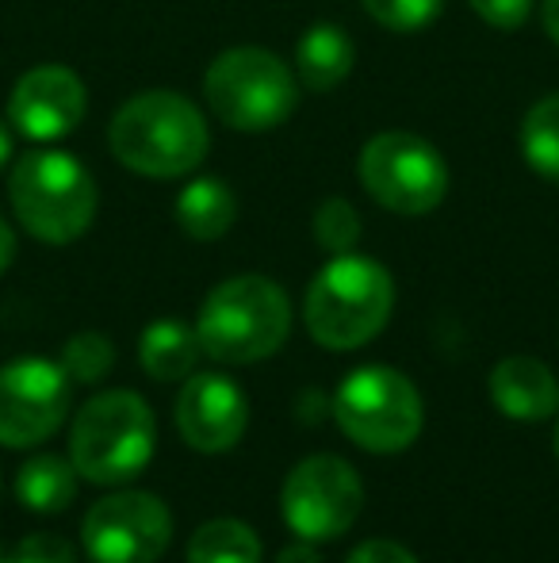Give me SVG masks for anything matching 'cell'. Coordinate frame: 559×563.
I'll return each mask as SVG.
<instances>
[{"instance_id":"6da1fadb","label":"cell","mask_w":559,"mask_h":563,"mask_svg":"<svg viewBox=\"0 0 559 563\" xmlns=\"http://www.w3.org/2000/svg\"><path fill=\"white\" fill-rule=\"evenodd\" d=\"M115 162L149 180H177L200 169L211 150L208 119L188 97L149 89L131 97L108 126Z\"/></svg>"},{"instance_id":"7a4b0ae2","label":"cell","mask_w":559,"mask_h":563,"mask_svg":"<svg viewBox=\"0 0 559 563\" xmlns=\"http://www.w3.org/2000/svg\"><path fill=\"white\" fill-rule=\"evenodd\" d=\"M8 200L31 238L46 245H69L97 219L100 188L74 154L31 150L12 165Z\"/></svg>"},{"instance_id":"3957f363","label":"cell","mask_w":559,"mask_h":563,"mask_svg":"<svg viewBox=\"0 0 559 563\" xmlns=\"http://www.w3.org/2000/svg\"><path fill=\"white\" fill-rule=\"evenodd\" d=\"M395 280L372 257L342 253L311 280L303 299L306 330L326 349L368 345L391 319Z\"/></svg>"},{"instance_id":"277c9868","label":"cell","mask_w":559,"mask_h":563,"mask_svg":"<svg viewBox=\"0 0 559 563\" xmlns=\"http://www.w3.org/2000/svg\"><path fill=\"white\" fill-rule=\"evenodd\" d=\"M291 303L269 276H231L203 299L195 338L219 364H254L288 341Z\"/></svg>"},{"instance_id":"5b68a950","label":"cell","mask_w":559,"mask_h":563,"mask_svg":"<svg viewBox=\"0 0 559 563\" xmlns=\"http://www.w3.org/2000/svg\"><path fill=\"white\" fill-rule=\"evenodd\" d=\"M203 97L223 126L238 134H265L295 112L299 77L265 46H234L208 66Z\"/></svg>"},{"instance_id":"8992f818","label":"cell","mask_w":559,"mask_h":563,"mask_svg":"<svg viewBox=\"0 0 559 563\" xmlns=\"http://www.w3.org/2000/svg\"><path fill=\"white\" fill-rule=\"evenodd\" d=\"M154 410L135 391H104L81 407L69 430V460L77 475L100 487L135 479L154 456Z\"/></svg>"},{"instance_id":"52a82bcc","label":"cell","mask_w":559,"mask_h":563,"mask_svg":"<svg viewBox=\"0 0 559 563\" xmlns=\"http://www.w3.org/2000/svg\"><path fill=\"white\" fill-rule=\"evenodd\" d=\"M342 433L365 452H403L422 433V395L403 372L368 364L342 379L334 399Z\"/></svg>"},{"instance_id":"ba28073f","label":"cell","mask_w":559,"mask_h":563,"mask_svg":"<svg viewBox=\"0 0 559 563\" xmlns=\"http://www.w3.org/2000/svg\"><path fill=\"white\" fill-rule=\"evenodd\" d=\"M360 188L395 216H429L448 192V165L433 142L414 131H383L360 146Z\"/></svg>"},{"instance_id":"9c48e42d","label":"cell","mask_w":559,"mask_h":563,"mask_svg":"<svg viewBox=\"0 0 559 563\" xmlns=\"http://www.w3.org/2000/svg\"><path fill=\"white\" fill-rule=\"evenodd\" d=\"M283 521L303 541H334L349 533L365 510V483L342 456H311L295 464L280 490Z\"/></svg>"},{"instance_id":"30bf717a","label":"cell","mask_w":559,"mask_h":563,"mask_svg":"<svg viewBox=\"0 0 559 563\" xmlns=\"http://www.w3.org/2000/svg\"><path fill=\"white\" fill-rule=\"evenodd\" d=\"M81 541L92 563H154L172 541V514L157 495L120 490L92 506Z\"/></svg>"},{"instance_id":"8fae6325","label":"cell","mask_w":559,"mask_h":563,"mask_svg":"<svg viewBox=\"0 0 559 563\" xmlns=\"http://www.w3.org/2000/svg\"><path fill=\"white\" fill-rule=\"evenodd\" d=\"M69 415V376L62 364L23 356L0 368V445L31 449L62 430Z\"/></svg>"},{"instance_id":"7c38bea8","label":"cell","mask_w":559,"mask_h":563,"mask_svg":"<svg viewBox=\"0 0 559 563\" xmlns=\"http://www.w3.org/2000/svg\"><path fill=\"white\" fill-rule=\"evenodd\" d=\"M89 112L85 81L69 66L46 62L15 81L8 97V123L27 142H58L81 126Z\"/></svg>"},{"instance_id":"4fadbf2b","label":"cell","mask_w":559,"mask_h":563,"mask_svg":"<svg viewBox=\"0 0 559 563\" xmlns=\"http://www.w3.org/2000/svg\"><path fill=\"white\" fill-rule=\"evenodd\" d=\"M249 426V402L231 376L203 372L177 399V430L195 452H231Z\"/></svg>"},{"instance_id":"5bb4252c","label":"cell","mask_w":559,"mask_h":563,"mask_svg":"<svg viewBox=\"0 0 559 563\" xmlns=\"http://www.w3.org/2000/svg\"><path fill=\"white\" fill-rule=\"evenodd\" d=\"M491 402L514 422H545L559 407V379L537 356H506L491 372Z\"/></svg>"},{"instance_id":"9a60e30c","label":"cell","mask_w":559,"mask_h":563,"mask_svg":"<svg viewBox=\"0 0 559 563\" xmlns=\"http://www.w3.org/2000/svg\"><path fill=\"white\" fill-rule=\"evenodd\" d=\"M353 66H357V46H353L345 27H337V23H314V27L303 31V38L295 46L299 89L326 97L337 85L349 81Z\"/></svg>"},{"instance_id":"2e32d148","label":"cell","mask_w":559,"mask_h":563,"mask_svg":"<svg viewBox=\"0 0 559 563\" xmlns=\"http://www.w3.org/2000/svg\"><path fill=\"white\" fill-rule=\"evenodd\" d=\"M238 219V200L231 185L219 177L188 180L177 196V223L195 242H219Z\"/></svg>"},{"instance_id":"e0dca14e","label":"cell","mask_w":559,"mask_h":563,"mask_svg":"<svg viewBox=\"0 0 559 563\" xmlns=\"http://www.w3.org/2000/svg\"><path fill=\"white\" fill-rule=\"evenodd\" d=\"M200 338L192 327L177 319H157L146 327V334L138 341V361L146 368L149 379H161V384H180V379L192 376L195 361H200Z\"/></svg>"},{"instance_id":"ac0fdd59","label":"cell","mask_w":559,"mask_h":563,"mask_svg":"<svg viewBox=\"0 0 559 563\" xmlns=\"http://www.w3.org/2000/svg\"><path fill=\"white\" fill-rule=\"evenodd\" d=\"M77 467L74 460L54 456V452H38L15 475V495L27 510L35 514H62L77 498Z\"/></svg>"},{"instance_id":"d6986e66","label":"cell","mask_w":559,"mask_h":563,"mask_svg":"<svg viewBox=\"0 0 559 563\" xmlns=\"http://www.w3.org/2000/svg\"><path fill=\"white\" fill-rule=\"evenodd\" d=\"M188 563H261V541L246 521L215 518L192 533Z\"/></svg>"},{"instance_id":"ffe728a7","label":"cell","mask_w":559,"mask_h":563,"mask_svg":"<svg viewBox=\"0 0 559 563\" xmlns=\"http://www.w3.org/2000/svg\"><path fill=\"white\" fill-rule=\"evenodd\" d=\"M522 157L529 169L559 185V92L540 97L522 119Z\"/></svg>"},{"instance_id":"44dd1931","label":"cell","mask_w":559,"mask_h":563,"mask_svg":"<svg viewBox=\"0 0 559 563\" xmlns=\"http://www.w3.org/2000/svg\"><path fill=\"white\" fill-rule=\"evenodd\" d=\"M112 364H115V345L104 334H97V330H81V334H74L66 341V349H62V368L77 384H97V379H104L112 372Z\"/></svg>"},{"instance_id":"7402d4cb","label":"cell","mask_w":559,"mask_h":563,"mask_svg":"<svg viewBox=\"0 0 559 563\" xmlns=\"http://www.w3.org/2000/svg\"><path fill=\"white\" fill-rule=\"evenodd\" d=\"M314 242H318L326 253H334V257L357 250V242H360L357 208H353L349 200H342V196L322 200L318 211H314Z\"/></svg>"},{"instance_id":"603a6c76","label":"cell","mask_w":559,"mask_h":563,"mask_svg":"<svg viewBox=\"0 0 559 563\" xmlns=\"http://www.w3.org/2000/svg\"><path fill=\"white\" fill-rule=\"evenodd\" d=\"M360 4L380 27L395 31V35H414L437 20L445 0H360Z\"/></svg>"},{"instance_id":"cb8c5ba5","label":"cell","mask_w":559,"mask_h":563,"mask_svg":"<svg viewBox=\"0 0 559 563\" xmlns=\"http://www.w3.org/2000/svg\"><path fill=\"white\" fill-rule=\"evenodd\" d=\"M12 563H77V552L62 537L35 533V537H23L20 549L12 552Z\"/></svg>"},{"instance_id":"d4e9b609","label":"cell","mask_w":559,"mask_h":563,"mask_svg":"<svg viewBox=\"0 0 559 563\" xmlns=\"http://www.w3.org/2000/svg\"><path fill=\"white\" fill-rule=\"evenodd\" d=\"M471 12L499 31H517L533 12V0H468Z\"/></svg>"},{"instance_id":"484cf974","label":"cell","mask_w":559,"mask_h":563,"mask_svg":"<svg viewBox=\"0 0 559 563\" xmlns=\"http://www.w3.org/2000/svg\"><path fill=\"white\" fill-rule=\"evenodd\" d=\"M345 563H418V556L395 541H365Z\"/></svg>"},{"instance_id":"4316f807","label":"cell","mask_w":559,"mask_h":563,"mask_svg":"<svg viewBox=\"0 0 559 563\" xmlns=\"http://www.w3.org/2000/svg\"><path fill=\"white\" fill-rule=\"evenodd\" d=\"M277 563H322V556L314 552V541H303V537H299L295 544H288V549L280 552Z\"/></svg>"},{"instance_id":"83f0119b","label":"cell","mask_w":559,"mask_h":563,"mask_svg":"<svg viewBox=\"0 0 559 563\" xmlns=\"http://www.w3.org/2000/svg\"><path fill=\"white\" fill-rule=\"evenodd\" d=\"M540 23H545V35L559 46V0H545L540 4Z\"/></svg>"},{"instance_id":"f1b7e54d","label":"cell","mask_w":559,"mask_h":563,"mask_svg":"<svg viewBox=\"0 0 559 563\" xmlns=\"http://www.w3.org/2000/svg\"><path fill=\"white\" fill-rule=\"evenodd\" d=\"M12 261H15V234H12V227L0 219V273H4Z\"/></svg>"},{"instance_id":"f546056e","label":"cell","mask_w":559,"mask_h":563,"mask_svg":"<svg viewBox=\"0 0 559 563\" xmlns=\"http://www.w3.org/2000/svg\"><path fill=\"white\" fill-rule=\"evenodd\" d=\"M12 162V123L8 119H0V169Z\"/></svg>"},{"instance_id":"4dcf8cb0","label":"cell","mask_w":559,"mask_h":563,"mask_svg":"<svg viewBox=\"0 0 559 563\" xmlns=\"http://www.w3.org/2000/svg\"><path fill=\"white\" fill-rule=\"evenodd\" d=\"M556 456H559V426H556Z\"/></svg>"},{"instance_id":"1f68e13d","label":"cell","mask_w":559,"mask_h":563,"mask_svg":"<svg viewBox=\"0 0 559 563\" xmlns=\"http://www.w3.org/2000/svg\"><path fill=\"white\" fill-rule=\"evenodd\" d=\"M0 563H12V560H8V556H4V552H0Z\"/></svg>"}]
</instances>
